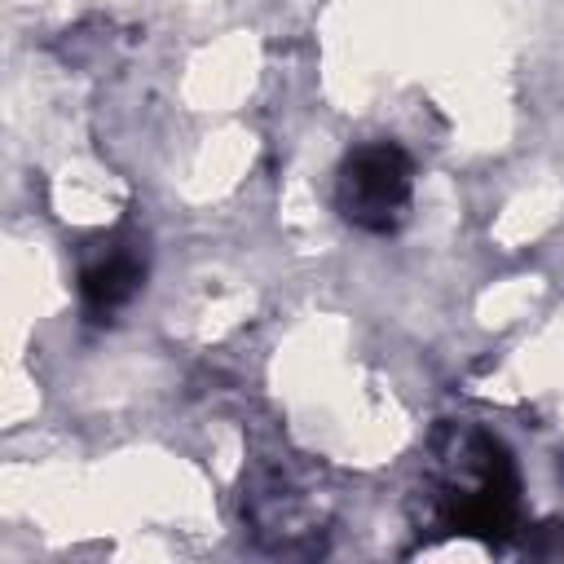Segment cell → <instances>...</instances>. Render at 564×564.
<instances>
[{"label":"cell","mask_w":564,"mask_h":564,"mask_svg":"<svg viewBox=\"0 0 564 564\" xmlns=\"http://www.w3.org/2000/svg\"><path fill=\"white\" fill-rule=\"evenodd\" d=\"M145 282V251L137 238H123V242H110L106 251H97L84 273H79V295H84V313L93 322H106L115 317L119 308H128L137 300Z\"/></svg>","instance_id":"4"},{"label":"cell","mask_w":564,"mask_h":564,"mask_svg":"<svg viewBox=\"0 0 564 564\" xmlns=\"http://www.w3.org/2000/svg\"><path fill=\"white\" fill-rule=\"evenodd\" d=\"M419 524L432 533L502 542L520 524V467L507 445L476 423H445L432 436Z\"/></svg>","instance_id":"1"},{"label":"cell","mask_w":564,"mask_h":564,"mask_svg":"<svg viewBox=\"0 0 564 564\" xmlns=\"http://www.w3.org/2000/svg\"><path fill=\"white\" fill-rule=\"evenodd\" d=\"M242 516L256 538H264L278 551H295L304 542H317L326 524V498L313 480H304L291 467H260L242 494Z\"/></svg>","instance_id":"3"},{"label":"cell","mask_w":564,"mask_h":564,"mask_svg":"<svg viewBox=\"0 0 564 564\" xmlns=\"http://www.w3.org/2000/svg\"><path fill=\"white\" fill-rule=\"evenodd\" d=\"M414 194V163L397 141H361L339 163L335 203L348 225L366 234H388L405 220Z\"/></svg>","instance_id":"2"},{"label":"cell","mask_w":564,"mask_h":564,"mask_svg":"<svg viewBox=\"0 0 564 564\" xmlns=\"http://www.w3.org/2000/svg\"><path fill=\"white\" fill-rule=\"evenodd\" d=\"M546 533H555V538H560V551H564V520H555V524H551Z\"/></svg>","instance_id":"5"}]
</instances>
